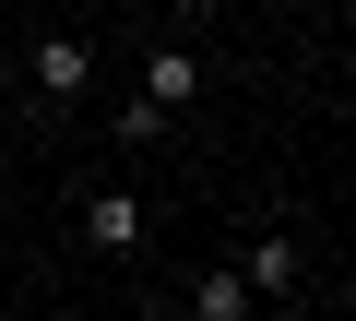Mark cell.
I'll return each mask as SVG.
<instances>
[{
    "label": "cell",
    "mask_w": 356,
    "mask_h": 321,
    "mask_svg": "<svg viewBox=\"0 0 356 321\" xmlns=\"http://www.w3.org/2000/svg\"><path fill=\"white\" fill-rule=\"evenodd\" d=\"M83 238H95L107 262H131V250L154 238V214H143V191H95V203H83Z\"/></svg>",
    "instance_id": "cell-3"
},
{
    "label": "cell",
    "mask_w": 356,
    "mask_h": 321,
    "mask_svg": "<svg viewBox=\"0 0 356 321\" xmlns=\"http://www.w3.org/2000/svg\"><path fill=\"white\" fill-rule=\"evenodd\" d=\"M191 95H202V48H191V36H166V48L143 60V107H166V119H178Z\"/></svg>",
    "instance_id": "cell-4"
},
{
    "label": "cell",
    "mask_w": 356,
    "mask_h": 321,
    "mask_svg": "<svg viewBox=\"0 0 356 321\" xmlns=\"http://www.w3.org/2000/svg\"><path fill=\"white\" fill-rule=\"evenodd\" d=\"M238 274H250V297H309V238L297 226H261Z\"/></svg>",
    "instance_id": "cell-2"
},
{
    "label": "cell",
    "mask_w": 356,
    "mask_h": 321,
    "mask_svg": "<svg viewBox=\"0 0 356 321\" xmlns=\"http://www.w3.org/2000/svg\"><path fill=\"white\" fill-rule=\"evenodd\" d=\"M332 309H344V321H356V274H344V285H332Z\"/></svg>",
    "instance_id": "cell-6"
},
{
    "label": "cell",
    "mask_w": 356,
    "mask_h": 321,
    "mask_svg": "<svg viewBox=\"0 0 356 321\" xmlns=\"http://www.w3.org/2000/svg\"><path fill=\"white\" fill-rule=\"evenodd\" d=\"M166 13H214V0H166Z\"/></svg>",
    "instance_id": "cell-7"
},
{
    "label": "cell",
    "mask_w": 356,
    "mask_h": 321,
    "mask_svg": "<svg viewBox=\"0 0 356 321\" xmlns=\"http://www.w3.org/2000/svg\"><path fill=\"white\" fill-rule=\"evenodd\" d=\"M83 95H95V36L60 24V36L36 48V107H83Z\"/></svg>",
    "instance_id": "cell-1"
},
{
    "label": "cell",
    "mask_w": 356,
    "mask_h": 321,
    "mask_svg": "<svg viewBox=\"0 0 356 321\" xmlns=\"http://www.w3.org/2000/svg\"><path fill=\"white\" fill-rule=\"evenodd\" d=\"M178 309H191V321H250L261 297H250V274H226V262H214L202 285H178Z\"/></svg>",
    "instance_id": "cell-5"
}]
</instances>
